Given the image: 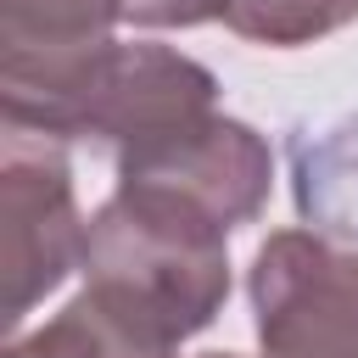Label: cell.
I'll return each instance as SVG.
<instances>
[{
    "label": "cell",
    "mask_w": 358,
    "mask_h": 358,
    "mask_svg": "<svg viewBox=\"0 0 358 358\" xmlns=\"http://www.w3.org/2000/svg\"><path fill=\"white\" fill-rule=\"evenodd\" d=\"M0 101L11 129H34L67 145L90 140L123 157L213 112L218 78L185 50L101 39L56 62L0 67Z\"/></svg>",
    "instance_id": "6da1fadb"
},
{
    "label": "cell",
    "mask_w": 358,
    "mask_h": 358,
    "mask_svg": "<svg viewBox=\"0 0 358 358\" xmlns=\"http://www.w3.org/2000/svg\"><path fill=\"white\" fill-rule=\"evenodd\" d=\"M78 268L90 291L185 341L229 302V229L168 190L117 185L84 224Z\"/></svg>",
    "instance_id": "7a4b0ae2"
},
{
    "label": "cell",
    "mask_w": 358,
    "mask_h": 358,
    "mask_svg": "<svg viewBox=\"0 0 358 358\" xmlns=\"http://www.w3.org/2000/svg\"><path fill=\"white\" fill-rule=\"evenodd\" d=\"M84 252L67 140L11 129L0 140V324L17 330Z\"/></svg>",
    "instance_id": "3957f363"
},
{
    "label": "cell",
    "mask_w": 358,
    "mask_h": 358,
    "mask_svg": "<svg viewBox=\"0 0 358 358\" xmlns=\"http://www.w3.org/2000/svg\"><path fill=\"white\" fill-rule=\"evenodd\" d=\"M263 358H358V252L319 229H274L246 268Z\"/></svg>",
    "instance_id": "277c9868"
},
{
    "label": "cell",
    "mask_w": 358,
    "mask_h": 358,
    "mask_svg": "<svg viewBox=\"0 0 358 358\" xmlns=\"http://www.w3.org/2000/svg\"><path fill=\"white\" fill-rule=\"evenodd\" d=\"M117 185L168 190V196L213 213L224 229H241L268 207L274 157H268V140L252 123L224 117L213 106V112L168 129L162 140L123 151L117 157Z\"/></svg>",
    "instance_id": "5b68a950"
},
{
    "label": "cell",
    "mask_w": 358,
    "mask_h": 358,
    "mask_svg": "<svg viewBox=\"0 0 358 358\" xmlns=\"http://www.w3.org/2000/svg\"><path fill=\"white\" fill-rule=\"evenodd\" d=\"M173 347L179 341L157 336L151 324L84 285L56 319H45L28 336H11L6 358H173Z\"/></svg>",
    "instance_id": "8992f818"
},
{
    "label": "cell",
    "mask_w": 358,
    "mask_h": 358,
    "mask_svg": "<svg viewBox=\"0 0 358 358\" xmlns=\"http://www.w3.org/2000/svg\"><path fill=\"white\" fill-rule=\"evenodd\" d=\"M291 179L302 224L358 241V112L324 134L291 140Z\"/></svg>",
    "instance_id": "52a82bcc"
},
{
    "label": "cell",
    "mask_w": 358,
    "mask_h": 358,
    "mask_svg": "<svg viewBox=\"0 0 358 358\" xmlns=\"http://www.w3.org/2000/svg\"><path fill=\"white\" fill-rule=\"evenodd\" d=\"M117 0H0V67H34L112 39Z\"/></svg>",
    "instance_id": "ba28073f"
},
{
    "label": "cell",
    "mask_w": 358,
    "mask_h": 358,
    "mask_svg": "<svg viewBox=\"0 0 358 358\" xmlns=\"http://www.w3.org/2000/svg\"><path fill=\"white\" fill-rule=\"evenodd\" d=\"M347 22H358V0H229L224 11L229 34L252 45H274V50L313 45Z\"/></svg>",
    "instance_id": "9c48e42d"
},
{
    "label": "cell",
    "mask_w": 358,
    "mask_h": 358,
    "mask_svg": "<svg viewBox=\"0 0 358 358\" xmlns=\"http://www.w3.org/2000/svg\"><path fill=\"white\" fill-rule=\"evenodd\" d=\"M117 11L134 28H196V22H224L229 0H117Z\"/></svg>",
    "instance_id": "30bf717a"
},
{
    "label": "cell",
    "mask_w": 358,
    "mask_h": 358,
    "mask_svg": "<svg viewBox=\"0 0 358 358\" xmlns=\"http://www.w3.org/2000/svg\"><path fill=\"white\" fill-rule=\"evenodd\" d=\"M196 358H241V352H196Z\"/></svg>",
    "instance_id": "8fae6325"
}]
</instances>
